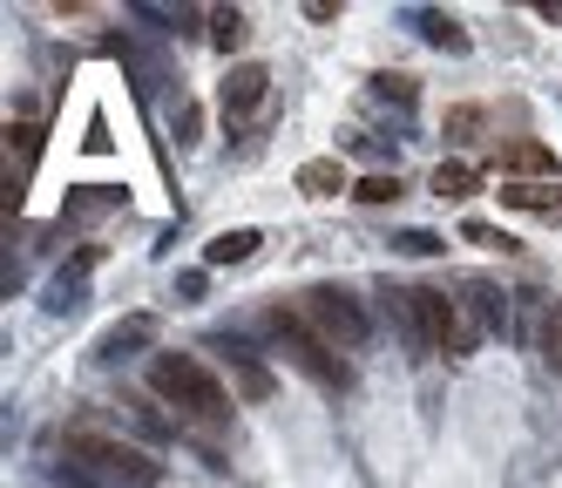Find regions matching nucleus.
<instances>
[{
	"mask_svg": "<svg viewBox=\"0 0 562 488\" xmlns=\"http://www.w3.org/2000/svg\"><path fill=\"white\" fill-rule=\"evenodd\" d=\"M292 184H299L305 197H339V190H352V184H346V163H339V156H305Z\"/></svg>",
	"mask_w": 562,
	"mask_h": 488,
	"instance_id": "14",
	"label": "nucleus"
},
{
	"mask_svg": "<svg viewBox=\"0 0 562 488\" xmlns=\"http://www.w3.org/2000/svg\"><path fill=\"white\" fill-rule=\"evenodd\" d=\"M495 197L508 211H562V184H502Z\"/></svg>",
	"mask_w": 562,
	"mask_h": 488,
	"instance_id": "18",
	"label": "nucleus"
},
{
	"mask_svg": "<svg viewBox=\"0 0 562 488\" xmlns=\"http://www.w3.org/2000/svg\"><path fill=\"white\" fill-rule=\"evenodd\" d=\"M109 211H123V190H109V184H82V190H68L61 203V218H109Z\"/></svg>",
	"mask_w": 562,
	"mask_h": 488,
	"instance_id": "16",
	"label": "nucleus"
},
{
	"mask_svg": "<svg viewBox=\"0 0 562 488\" xmlns=\"http://www.w3.org/2000/svg\"><path fill=\"white\" fill-rule=\"evenodd\" d=\"M149 340H156V319H149V312H130V319H115L109 333L95 340V359H109V366H115V359H130V353H143Z\"/></svg>",
	"mask_w": 562,
	"mask_h": 488,
	"instance_id": "10",
	"label": "nucleus"
},
{
	"mask_svg": "<svg viewBox=\"0 0 562 488\" xmlns=\"http://www.w3.org/2000/svg\"><path fill=\"white\" fill-rule=\"evenodd\" d=\"M149 393L170 400L190 428H224V414H231V393L217 387V374L196 353H156L149 359Z\"/></svg>",
	"mask_w": 562,
	"mask_h": 488,
	"instance_id": "2",
	"label": "nucleus"
},
{
	"mask_svg": "<svg viewBox=\"0 0 562 488\" xmlns=\"http://www.w3.org/2000/svg\"><path fill=\"white\" fill-rule=\"evenodd\" d=\"M427 190H434L440 203H468V197L481 190V170H474V163H440V170L427 177Z\"/></svg>",
	"mask_w": 562,
	"mask_h": 488,
	"instance_id": "15",
	"label": "nucleus"
},
{
	"mask_svg": "<svg viewBox=\"0 0 562 488\" xmlns=\"http://www.w3.org/2000/svg\"><path fill=\"white\" fill-rule=\"evenodd\" d=\"M407 21H414V34L427 41V48H448V55H468V27H461L454 14H440V8H414Z\"/></svg>",
	"mask_w": 562,
	"mask_h": 488,
	"instance_id": "12",
	"label": "nucleus"
},
{
	"mask_svg": "<svg viewBox=\"0 0 562 488\" xmlns=\"http://www.w3.org/2000/svg\"><path fill=\"white\" fill-rule=\"evenodd\" d=\"M305 319H312V333L326 340V346H359V340L373 333L367 306H359L346 285H312V292H305Z\"/></svg>",
	"mask_w": 562,
	"mask_h": 488,
	"instance_id": "5",
	"label": "nucleus"
},
{
	"mask_svg": "<svg viewBox=\"0 0 562 488\" xmlns=\"http://www.w3.org/2000/svg\"><path fill=\"white\" fill-rule=\"evenodd\" d=\"M461 237H468V244H488V252H515V237H508V231H495V224H481V218H468V224H461Z\"/></svg>",
	"mask_w": 562,
	"mask_h": 488,
	"instance_id": "22",
	"label": "nucleus"
},
{
	"mask_svg": "<svg viewBox=\"0 0 562 488\" xmlns=\"http://www.w3.org/2000/svg\"><path fill=\"white\" fill-rule=\"evenodd\" d=\"M393 244H400V252H407V258H434V252H440V244H448V237H434V231H400Z\"/></svg>",
	"mask_w": 562,
	"mask_h": 488,
	"instance_id": "24",
	"label": "nucleus"
},
{
	"mask_svg": "<svg viewBox=\"0 0 562 488\" xmlns=\"http://www.w3.org/2000/svg\"><path fill=\"white\" fill-rule=\"evenodd\" d=\"M502 170H515V184H555V149L549 143H515V149H502Z\"/></svg>",
	"mask_w": 562,
	"mask_h": 488,
	"instance_id": "13",
	"label": "nucleus"
},
{
	"mask_svg": "<svg viewBox=\"0 0 562 488\" xmlns=\"http://www.w3.org/2000/svg\"><path fill=\"white\" fill-rule=\"evenodd\" d=\"M481 130V109H448V143H468Z\"/></svg>",
	"mask_w": 562,
	"mask_h": 488,
	"instance_id": "25",
	"label": "nucleus"
},
{
	"mask_svg": "<svg viewBox=\"0 0 562 488\" xmlns=\"http://www.w3.org/2000/svg\"><path fill=\"white\" fill-rule=\"evenodd\" d=\"M265 333L278 340V353H285V359L299 366V374H312V380L326 387V393H346V387H352V366H346V359H339L326 340L312 333V325H305V312L271 306V312H265Z\"/></svg>",
	"mask_w": 562,
	"mask_h": 488,
	"instance_id": "3",
	"label": "nucleus"
},
{
	"mask_svg": "<svg viewBox=\"0 0 562 488\" xmlns=\"http://www.w3.org/2000/svg\"><path fill=\"white\" fill-rule=\"evenodd\" d=\"M211 353H224V366H231V380H237V400H271V374L251 359V346L245 340H231V333H217L211 340Z\"/></svg>",
	"mask_w": 562,
	"mask_h": 488,
	"instance_id": "8",
	"label": "nucleus"
},
{
	"mask_svg": "<svg viewBox=\"0 0 562 488\" xmlns=\"http://www.w3.org/2000/svg\"><path fill=\"white\" fill-rule=\"evenodd\" d=\"M373 96L380 102H414V75H373Z\"/></svg>",
	"mask_w": 562,
	"mask_h": 488,
	"instance_id": "23",
	"label": "nucleus"
},
{
	"mask_svg": "<svg viewBox=\"0 0 562 488\" xmlns=\"http://www.w3.org/2000/svg\"><path fill=\"white\" fill-rule=\"evenodd\" d=\"M196 130H204V115L183 102V109H177V143H196Z\"/></svg>",
	"mask_w": 562,
	"mask_h": 488,
	"instance_id": "26",
	"label": "nucleus"
},
{
	"mask_svg": "<svg viewBox=\"0 0 562 488\" xmlns=\"http://www.w3.org/2000/svg\"><path fill=\"white\" fill-rule=\"evenodd\" d=\"M352 197H359V203H393V197H400V177H393V170H373V177L352 184Z\"/></svg>",
	"mask_w": 562,
	"mask_h": 488,
	"instance_id": "20",
	"label": "nucleus"
},
{
	"mask_svg": "<svg viewBox=\"0 0 562 488\" xmlns=\"http://www.w3.org/2000/svg\"><path fill=\"white\" fill-rule=\"evenodd\" d=\"M265 96H271V68H258V62H237V68L224 75V115H231V122H237V115H251Z\"/></svg>",
	"mask_w": 562,
	"mask_h": 488,
	"instance_id": "9",
	"label": "nucleus"
},
{
	"mask_svg": "<svg viewBox=\"0 0 562 488\" xmlns=\"http://www.w3.org/2000/svg\"><path fill=\"white\" fill-rule=\"evenodd\" d=\"M461 292H468V306H474V319H481V333H515V306H508V292H502V285H488V278H468Z\"/></svg>",
	"mask_w": 562,
	"mask_h": 488,
	"instance_id": "11",
	"label": "nucleus"
},
{
	"mask_svg": "<svg viewBox=\"0 0 562 488\" xmlns=\"http://www.w3.org/2000/svg\"><path fill=\"white\" fill-rule=\"evenodd\" d=\"M245 34H251L245 8H211V48H217V55H231V48H245Z\"/></svg>",
	"mask_w": 562,
	"mask_h": 488,
	"instance_id": "19",
	"label": "nucleus"
},
{
	"mask_svg": "<svg viewBox=\"0 0 562 488\" xmlns=\"http://www.w3.org/2000/svg\"><path fill=\"white\" fill-rule=\"evenodd\" d=\"M515 299H521L515 340L529 346L542 366H562V299H549V292H515Z\"/></svg>",
	"mask_w": 562,
	"mask_h": 488,
	"instance_id": "6",
	"label": "nucleus"
},
{
	"mask_svg": "<svg viewBox=\"0 0 562 488\" xmlns=\"http://www.w3.org/2000/svg\"><path fill=\"white\" fill-rule=\"evenodd\" d=\"M95 258H102V252H95V244H82V252H75V265L48 278V299H42V306H48L55 319H68L75 306H82V299H89V271H95Z\"/></svg>",
	"mask_w": 562,
	"mask_h": 488,
	"instance_id": "7",
	"label": "nucleus"
},
{
	"mask_svg": "<svg viewBox=\"0 0 562 488\" xmlns=\"http://www.w3.org/2000/svg\"><path fill=\"white\" fill-rule=\"evenodd\" d=\"M420 333H427V353H448V359H468L474 340H481V319L468 299H448L440 285H420Z\"/></svg>",
	"mask_w": 562,
	"mask_h": 488,
	"instance_id": "4",
	"label": "nucleus"
},
{
	"mask_svg": "<svg viewBox=\"0 0 562 488\" xmlns=\"http://www.w3.org/2000/svg\"><path fill=\"white\" fill-rule=\"evenodd\" d=\"M258 244H265V237H258L251 224H237V231H217V237L204 244V265H245V258L258 252Z\"/></svg>",
	"mask_w": 562,
	"mask_h": 488,
	"instance_id": "17",
	"label": "nucleus"
},
{
	"mask_svg": "<svg viewBox=\"0 0 562 488\" xmlns=\"http://www.w3.org/2000/svg\"><path fill=\"white\" fill-rule=\"evenodd\" d=\"M34 149H42V130H34V122H8V163L21 156V170H27Z\"/></svg>",
	"mask_w": 562,
	"mask_h": 488,
	"instance_id": "21",
	"label": "nucleus"
},
{
	"mask_svg": "<svg viewBox=\"0 0 562 488\" xmlns=\"http://www.w3.org/2000/svg\"><path fill=\"white\" fill-rule=\"evenodd\" d=\"M536 14H542V21H555V27H562V0H542V8H536Z\"/></svg>",
	"mask_w": 562,
	"mask_h": 488,
	"instance_id": "27",
	"label": "nucleus"
},
{
	"mask_svg": "<svg viewBox=\"0 0 562 488\" xmlns=\"http://www.w3.org/2000/svg\"><path fill=\"white\" fill-rule=\"evenodd\" d=\"M68 488H156V468L136 441H115V434H68L61 447V468H55Z\"/></svg>",
	"mask_w": 562,
	"mask_h": 488,
	"instance_id": "1",
	"label": "nucleus"
}]
</instances>
